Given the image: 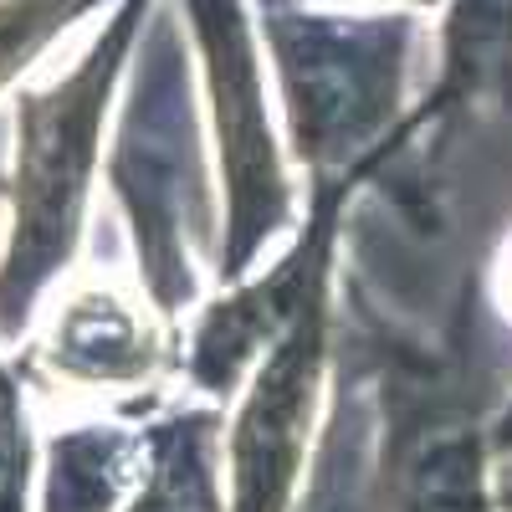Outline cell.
Returning a JSON list of instances; mask_svg holds the SVG:
<instances>
[{"label": "cell", "instance_id": "6da1fadb", "mask_svg": "<svg viewBox=\"0 0 512 512\" xmlns=\"http://www.w3.org/2000/svg\"><path fill=\"white\" fill-rule=\"evenodd\" d=\"M149 6L154 0H113V16L62 77L16 93V144L6 175L11 231L0 251V349L21 344L36 303L82 246L103 159V118L139 47Z\"/></svg>", "mask_w": 512, "mask_h": 512}, {"label": "cell", "instance_id": "7a4b0ae2", "mask_svg": "<svg viewBox=\"0 0 512 512\" xmlns=\"http://www.w3.org/2000/svg\"><path fill=\"white\" fill-rule=\"evenodd\" d=\"M287 113V149L308 185L379 180L405 144L410 16H333L308 0H256Z\"/></svg>", "mask_w": 512, "mask_h": 512}, {"label": "cell", "instance_id": "3957f363", "mask_svg": "<svg viewBox=\"0 0 512 512\" xmlns=\"http://www.w3.org/2000/svg\"><path fill=\"white\" fill-rule=\"evenodd\" d=\"M384 512H502L492 492V420L461 359L384 338L369 318Z\"/></svg>", "mask_w": 512, "mask_h": 512}, {"label": "cell", "instance_id": "277c9868", "mask_svg": "<svg viewBox=\"0 0 512 512\" xmlns=\"http://www.w3.org/2000/svg\"><path fill=\"white\" fill-rule=\"evenodd\" d=\"M180 6L205 67L226 195L216 272L221 282H241L251 277L256 256L292 226V180L267 118V77L262 57H256V26L246 0H180Z\"/></svg>", "mask_w": 512, "mask_h": 512}, {"label": "cell", "instance_id": "5b68a950", "mask_svg": "<svg viewBox=\"0 0 512 512\" xmlns=\"http://www.w3.org/2000/svg\"><path fill=\"white\" fill-rule=\"evenodd\" d=\"M154 88L134 98L108 159V185L128 210L139 251V277L164 323H175L195 303V246L210 241L205 180L195 159L190 98L180 103V67L149 77Z\"/></svg>", "mask_w": 512, "mask_h": 512}, {"label": "cell", "instance_id": "8992f818", "mask_svg": "<svg viewBox=\"0 0 512 512\" xmlns=\"http://www.w3.org/2000/svg\"><path fill=\"white\" fill-rule=\"evenodd\" d=\"M333 282H323L256 359L226 425V512H292L333 364Z\"/></svg>", "mask_w": 512, "mask_h": 512}, {"label": "cell", "instance_id": "52a82bcc", "mask_svg": "<svg viewBox=\"0 0 512 512\" xmlns=\"http://www.w3.org/2000/svg\"><path fill=\"white\" fill-rule=\"evenodd\" d=\"M369 180H328L308 190V221L297 226L292 246L262 277L231 282L226 297H216L210 308H200L190 338L180 344V374L195 390L221 405L241 395V379H251L256 359H262L282 328L297 318V308L308 297L333 282L338 272V236H344V216L354 190Z\"/></svg>", "mask_w": 512, "mask_h": 512}, {"label": "cell", "instance_id": "ba28073f", "mask_svg": "<svg viewBox=\"0 0 512 512\" xmlns=\"http://www.w3.org/2000/svg\"><path fill=\"white\" fill-rule=\"evenodd\" d=\"M185 338L164 333L149 313L108 287H77L52 318V333L26 359V374H47L82 390H139L164 369H180Z\"/></svg>", "mask_w": 512, "mask_h": 512}, {"label": "cell", "instance_id": "9c48e42d", "mask_svg": "<svg viewBox=\"0 0 512 512\" xmlns=\"http://www.w3.org/2000/svg\"><path fill=\"white\" fill-rule=\"evenodd\" d=\"M472 108L512 113V0H446L441 72L405 123L425 128Z\"/></svg>", "mask_w": 512, "mask_h": 512}, {"label": "cell", "instance_id": "30bf717a", "mask_svg": "<svg viewBox=\"0 0 512 512\" xmlns=\"http://www.w3.org/2000/svg\"><path fill=\"white\" fill-rule=\"evenodd\" d=\"M159 420L139 425H72L47 446L41 512H123L154 466Z\"/></svg>", "mask_w": 512, "mask_h": 512}, {"label": "cell", "instance_id": "8fae6325", "mask_svg": "<svg viewBox=\"0 0 512 512\" xmlns=\"http://www.w3.org/2000/svg\"><path fill=\"white\" fill-rule=\"evenodd\" d=\"M226 420L216 405L159 415V446L144 487L123 512H226Z\"/></svg>", "mask_w": 512, "mask_h": 512}, {"label": "cell", "instance_id": "7c38bea8", "mask_svg": "<svg viewBox=\"0 0 512 512\" xmlns=\"http://www.w3.org/2000/svg\"><path fill=\"white\" fill-rule=\"evenodd\" d=\"M98 6L108 0H0V93H11L36 57Z\"/></svg>", "mask_w": 512, "mask_h": 512}, {"label": "cell", "instance_id": "4fadbf2b", "mask_svg": "<svg viewBox=\"0 0 512 512\" xmlns=\"http://www.w3.org/2000/svg\"><path fill=\"white\" fill-rule=\"evenodd\" d=\"M31 425L21 405V369L0 359V512H31Z\"/></svg>", "mask_w": 512, "mask_h": 512}, {"label": "cell", "instance_id": "5bb4252c", "mask_svg": "<svg viewBox=\"0 0 512 512\" xmlns=\"http://www.w3.org/2000/svg\"><path fill=\"white\" fill-rule=\"evenodd\" d=\"M492 451H512V400L502 405V415H492Z\"/></svg>", "mask_w": 512, "mask_h": 512}, {"label": "cell", "instance_id": "9a60e30c", "mask_svg": "<svg viewBox=\"0 0 512 512\" xmlns=\"http://www.w3.org/2000/svg\"><path fill=\"white\" fill-rule=\"evenodd\" d=\"M497 502H502V512H512V487H507V492H502Z\"/></svg>", "mask_w": 512, "mask_h": 512}, {"label": "cell", "instance_id": "2e32d148", "mask_svg": "<svg viewBox=\"0 0 512 512\" xmlns=\"http://www.w3.org/2000/svg\"><path fill=\"white\" fill-rule=\"evenodd\" d=\"M410 6H436V0H410Z\"/></svg>", "mask_w": 512, "mask_h": 512}]
</instances>
